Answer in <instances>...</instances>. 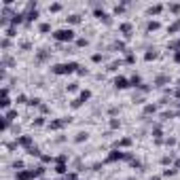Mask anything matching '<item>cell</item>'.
I'll use <instances>...</instances> for the list:
<instances>
[{"instance_id":"cell-17","label":"cell","mask_w":180,"mask_h":180,"mask_svg":"<svg viewBox=\"0 0 180 180\" xmlns=\"http://www.w3.org/2000/svg\"><path fill=\"white\" fill-rule=\"evenodd\" d=\"M83 140H87V133H83V131H80L78 136H76V142H83Z\"/></svg>"},{"instance_id":"cell-13","label":"cell","mask_w":180,"mask_h":180,"mask_svg":"<svg viewBox=\"0 0 180 180\" xmlns=\"http://www.w3.org/2000/svg\"><path fill=\"white\" fill-rule=\"evenodd\" d=\"M55 172H57V174H64V172H66V165H64V163H59V165L55 167Z\"/></svg>"},{"instance_id":"cell-3","label":"cell","mask_w":180,"mask_h":180,"mask_svg":"<svg viewBox=\"0 0 180 180\" xmlns=\"http://www.w3.org/2000/svg\"><path fill=\"white\" fill-rule=\"evenodd\" d=\"M89 95H91L89 91H83V93L78 95V100H74V102H72V108H78V106L83 104V102H87V100H89Z\"/></svg>"},{"instance_id":"cell-5","label":"cell","mask_w":180,"mask_h":180,"mask_svg":"<svg viewBox=\"0 0 180 180\" xmlns=\"http://www.w3.org/2000/svg\"><path fill=\"white\" fill-rule=\"evenodd\" d=\"M161 8H163L161 4H155V6H150V8H148V15H159V13H161Z\"/></svg>"},{"instance_id":"cell-22","label":"cell","mask_w":180,"mask_h":180,"mask_svg":"<svg viewBox=\"0 0 180 180\" xmlns=\"http://www.w3.org/2000/svg\"><path fill=\"white\" fill-rule=\"evenodd\" d=\"M76 44H78V47H85V44H87V38H78Z\"/></svg>"},{"instance_id":"cell-2","label":"cell","mask_w":180,"mask_h":180,"mask_svg":"<svg viewBox=\"0 0 180 180\" xmlns=\"http://www.w3.org/2000/svg\"><path fill=\"white\" fill-rule=\"evenodd\" d=\"M78 66L74 64V61H70V64H59V66H55L53 68V72L55 74H70V72H74Z\"/></svg>"},{"instance_id":"cell-18","label":"cell","mask_w":180,"mask_h":180,"mask_svg":"<svg viewBox=\"0 0 180 180\" xmlns=\"http://www.w3.org/2000/svg\"><path fill=\"white\" fill-rule=\"evenodd\" d=\"M129 142H131L129 138H123V140L119 142V146H129Z\"/></svg>"},{"instance_id":"cell-24","label":"cell","mask_w":180,"mask_h":180,"mask_svg":"<svg viewBox=\"0 0 180 180\" xmlns=\"http://www.w3.org/2000/svg\"><path fill=\"white\" fill-rule=\"evenodd\" d=\"M165 144H167V146H172V144H176V140H174V138H167Z\"/></svg>"},{"instance_id":"cell-10","label":"cell","mask_w":180,"mask_h":180,"mask_svg":"<svg viewBox=\"0 0 180 180\" xmlns=\"http://www.w3.org/2000/svg\"><path fill=\"white\" fill-rule=\"evenodd\" d=\"M68 23H80V15H70L68 17Z\"/></svg>"},{"instance_id":"cell-25","label":"cell","mask_w":180,"mask_h":180,"mask_svg":"<svg viewBox=\"0 0 180 180\" xmlns=\"http://www.w3.org/2000/svg\"><path fill=\"white\" fill-rule=\"evenodd\" d=\"M176 61H178V64H180V51L176 53Z\"/></svg>"},{"instance_id":"cell-14","label":"cell","mask_w":180,"mask_h":180,"mask_svg":"<svg viewBox=\"0 0 180 180\" xmlns=\"http://www.w3.org/2000/svg\"><path fill=\"white\" fill-rule=\"evenodd\" d=\"M59 8H61V4H51V6H49V11H53V13H57Z\"/></svg>"},{"instance_id":"cell-11","label":"cell","mask_w":180,"mask_h":180,"mask_svg":"<svg viewBox=\"0 0 180 180\" xmlns=\"http://www.w3.org/2000/svg\"><path fill=\"white\" fill-rule=\"evenodd\" d=\"M167 80H169L167 76H159V78L155 80V85H157V87H161V85H163V83H167Z\"/></svg>"},{"instance_id":"cell-20","label":"cell","mask_w":180,"mask_h":180,"mask_svg":"<svg viewBox=\"0 0 180 180\" xmlns=\"http://www.w3.org/2000/svg\"><path fill=\"white\" fill-rule=\"evenodd\" d=\"M28 104H30V106H38V104H40V100H38V97H32Z\"/></svg>"},{"instance_id":"cell-1","label":"cell","mask_w":180,"mask_h":180,"mask_svg":"<svg viewBox=\"0 0 180 180\" xmlns=\"http://www.w3.org/2000/svg\"><path fill=\"white\" fill-rule=\"evenodd\" d=\"M53 38H55L57 42H70L72 38H74V30H70V28L68 30L66 28L64 30H57L55 34H53Z\"/></svg>"},{"instance_id":"cell-19","label":"cell","mask_w":180,"mask_h":180,"mask_svg":"<svg viewBox=\"0 0 180 180\" xmlns=\"http://www.w3.org/2000/svg\"><path fill=\"white\" fill-rule=\"evenodd\" d=\"M76 89H78V83H70L68 85V91H76Z\"/></svg>"},{"instance_id":"cell-9","label":"cell","mask_w":180,"mask_h":180,"mask_svg":"<svg viewBox=\"0 0 180 180\" xmlns=\"http://www.w3.org/2000/svg\"><path fill=\"white\" fill-rule=\"evenodd\" d=\"M114 85L119 87V89H125V87H127V80H125V78H116V80H114Z\"/></svg>"},{"instance_id":"cell-6","label":"cell","mask_w":180,"mask_h":180,"mask_svg":"<svg viewBox=\"0 0 180 180\" xmlns=\"http://www.w3.org/2000/svg\"><path fill=\"white\" fill-rule=\"evenodd\" d=\"M121 32H123L125 36H131V23H123V25H121Z\"/></svg>"},{"instance_id":"cell-8","label":"cell","mask_w":180,"mask_h":180,"mask_svg":"<svg viewBox=\"0 0 180 180\" xmlns=\"http://www.w3.org/2000/svg\"><path fill=\"white\" fill-rule=\"evenodd\" d=\"M152 30H159V21H148L146 32H152Z\"/></svg>"},{"instance_id":"cell-16","label":"cell","mask_w":180,"mask_h":180,"mask_svg":"<svg viewBox=\"0 0 180 180\" xmlns=\"http://www.w3.org/2000/svg\"><path fill=\"white\" fill-rule=\"evenodd\" d=\"M157 57V51H148L146 53V59H155Z\"/></svg>"},{"instance_id":"cell-7","label":"cell","mask_w":180,"mask_h":180,"mask_svg":"<svg viewBox=\"0 0 180 180\" xmlns=\"http://www.w3.org/2000/svg\"><path fill=\"white\" fill-rule=\"evenodd\" d=\"M167 8H169V13H176V15L180 13V4H178V2H172V4H167Z\"/></svg>"},{"instance_id":"cell-12","label":"cell","mask_w":180,"mask_h":180,"mask_svg":"<svg viewBox=\"0 0 180 180\" xmlns=\"http://www.w3.org/2000/svg\"><path fill=\"white\" fill-rule=\"evenodd\" d=\"M8 106H11V100H8V95H4L2 97V108H8Z\"/></svg>"},{"instance_id":"cell-21","label":"cell","mask_w":180,"mask_h":180,"mask_svg":"<svg viewBox=\"0 0 180 180\" xmlns=\"http://www.w3.org/2000/svg\"><path fill=\"white\" fill-rule=\"evenodd\" d=\"M42 123H44V119H42V116H38V119H36V121H34V125H36V127H40V125H42Z\"/></svg>"},{"instance_id":"cell-4","label":"cell","mask_w":180,"mask_h":180,"mask_svg":"<svg viewBox=\"0 0 180 180\" xmlns=\"http://www.w3.org/2000/svg\"><path fill=\"white\" fill-rule=\"evenodd\" d=\"M17 144H21V146H28V148H32V138H30V136H21L19 140H17Z\"/></svg>"},{"instance_id":"cell-15","label":"cell","mask_w":180,"mask_h":180,"mask_svg":"<svg viewBox=\"0 0 180 180\" xmlns=\"http://www.w3.org/2000/svg\"><path fill=\"white\" fill-rule=\"evenodd\" d=\"M49 30H51L49 23H40V32H49Z\"/></svg>"},{"instance_id":"cell-23","label":"cell","mask_w":180,"mask_h":180,"mask_svg":"<svg viewBox=\"0 0 180 180\" xmlns=\"http://www.w3.org/2000/svg\"><path fill=\"white\" fill-rule=\"evenodd\" d=\"M15 102H17V104H23V102H25V95H19V97H17Z\"/></svg>"}]
</instances>
